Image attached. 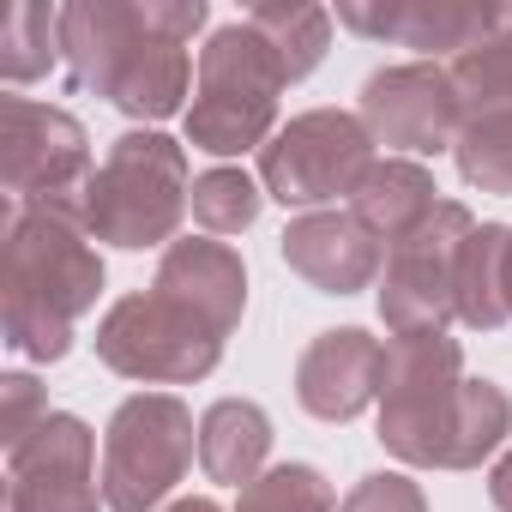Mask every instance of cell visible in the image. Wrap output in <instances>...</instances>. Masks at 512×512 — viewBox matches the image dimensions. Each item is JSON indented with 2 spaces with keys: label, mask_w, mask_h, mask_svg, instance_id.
Listing matches in <instances>:
<instances>
[{
  "label": "cell",
  "mask_w": 512,
  "mask_h": 512,
  "mask_svg": "<svg viewBox=\"0 0 512 512\" xmlns=\"http://www.w3.org/2000/svg\"><path fill=\"white\" fill-rule=\"evenodd\" d=\"M380 380H386V344L368 338L362 326L320 332L296 362V398L320 422H356L368 404H380Z\"/></svg>",
  "instance_id": "cell-14"
},
{
  "label": "cell",
  "mask_w": 512,
  "mask_h": 512,
  "mask_svg": "<svg viewBox=\"0 0 512 512\" xmlns=\"http://www.w3.org/2000/svg\"><path fill=\"white\" fill-rule=\"evenodd\" d=\"M163 296L187 302L193 314H205L223 338L241 326L247 314V266H241V253L217 235H187V241H169L163 247V260H157V284Z\"/></svg>",
  "instance_id": "cell-16"
},
{
  "label": "cell",
  "mask_w": 512,
  "mask_h": 512,
  "mask_svg": "<svg viewBox=\"0 0 512 512\" xmlns=\"http://www.w3.org/2000/svg\"><path fill=\"white\" fill-rule=\"evenodd\" d=\"M103 296V253L67 205H13L7 217V344L31 362H61L73 326Z\"/></svg>",
  "instance_id": "cell-3"
},
{
  "label": "cell",
  "mask_w": 512,
  "mask_h": 512,
  "mask_svg": "<svg viewBox=\"0 0 512 512\" xmlns=\"http://www.w3.org/2000/svg\"><path fill=\"white\" fill-rule=\"evenodd\" d=\"M163 512H223V506L205 500V494H193V500H175V506H163Z\"/></svg>",
  "instance_id": "cell-29"
},
{
  "label": "cell",
  "mask_w": 512,
  "mask_h": 512,
  "mask_svg": "<svg viewBox=\"0 0 512 512\" xmlns=\"http://www.w3.org/2000/svg\"><path fill=\"white\" fill-rule=\"evenodd\" d=\"M506 302H512V241H506Z\"/></svg>",
  "instance_id": "cell-30"
},
{
  "label": "cell",
  "mask_w": 512,
  "mask_h": 512,
  "mask_svg": "<svg viewBox=\"0 0 512 512\" xmlns=\"http://www.w3.org/2000/svg\"><path fill=\"white\" fill-rule=\"evenodd\" d=\"M284 85H290L284 61L247 19L211 31V43L199 49V91L187 103V145L211 157L266 151L278 133Z\"/></svg>",
  "instance_id": "cell-5"
},
{
  "label": "cell",
  "mask_w": 512,
  "mask_h": 512,
  "mask_svg": "<svg viewBox=\"0 0 512 512\" xmlns=\"http://www.w3.org/2000/svg\"><path fill=\"white\" fill-rule=\"evenodd\" d=\"M187 199H193L187 151L169 133L139 127V133H121L109 145V157L97 163V175L79 199V223L91 229V241L145 253V247L175 241V229L187 217Z\"/></svg>",
  "instance_id": "cell-4"
},
{
  "label": "cell",
  "mask_w": 512,
  "mask_h": 512,
  "mask_svg": "<svg viewBox=\"0 0 512 512\" xmlns=\"http://www.w3.org/2000/svg\"><path fill=\"white\" fill-rule=\"evenodd\" d=\"M452 157H458V175L476 193H512V109L464 115Z\"/></svg>",
  "instance_id": "cell-24"
},
{
  "label": "cell",
  "mask_w": 512,
  "mask_h": 512,
  "mask_svg": "<svg viewBox=\"0 0 512 512\" xmlns=\"http://www.w3.org/2000/svg\"><path fill=\"white\" fill-rule=\"evenodd\" d=\"M506 241H512L506 223H476L464 253H458V320L470 332H500L512 320V302H506Z\"/></svg>",
  "instance_id": "cell-19"
},
{
  "label": "cell",
  "mask_w": 512,
  "mask_h": 512,
  "mask_svg": "<svg viewBox=\"0 0 512 512\" xmlns=\"http://www.w3.org/2000/svg\"><path fill=\"white\" fill-rule=\"evenodd\" d=\"M488 500H494V512H512V446L494 458V470H488Z\"/></svg>",
  "instance_id": "cell-28"
},
{
  "label": "cell",
  "mask_w": 512,
  "mask_h": 512,
  "mask_svg": "<svg viewBox=\"0 0 512 512\" xmlns=\"http://www.w3.org/2000/svg\"><path fill=\"white\" fill-rule=\"evenodd\" d=\"M374 169V133L350 109H308L272 133L260 151V187L284 211H320L338 193H356Z\"/></svg>",
  "instance_id": "cell-8"
},
{
  "label": "cell",
  "mask_w": 512,
  "mask_h": 512,
  "mask_svg": "<svg viewBox=\"0 0 512 512\" xmlns=\"http://www.w3.org/2000/svg\"><path fill=\"white\" fill-rule=\"evenodd\" d=\"M446 73H452V85H458L464 115L512 109V7H506L500 31H494V37H482L476 49H464Z\"/></svg>",
  "instance_id": "cell-22"
},
{
  "label": "cell",
  "mask_w": 512,
  "mask_h": 512,
  "mask_svg": "<svg viewBox=\"0 0 512 512\" xmlns=\"http://www.w3.org/2000/svg\"><path fill=\"white\" fill-rule=\"evenodd\" d=\"M266 452H272V416L253 398H217L199 416V464L211 482L247 488L266 470Z\"/></svg>",
  "instance_id": "cell-18"
},
{
  "label": "cell",
  "mask_w": 512,
  "mask_h": 512,
  "mask_svg": "<svg viewBox=\"0 0 512 512\" xmlns=\"http://www.w3.org/2000/svg\"><path fill=\"white\" fill-rule=\"evenodd\" d=\"M97 362L121 380H145V386H193L223 362V332L193 314L187 302L163 296V290H139L109 302V314L97 320Z\"/></svg>",
  "instance_id": "cell-6"
},
{
  "label": "cell",
  "mask_w": 512,
  "mask_h": 512,
  "mask_svg": "<svg viewBox=\"0 0 512 512\" xmlns=\"http://www.w3.org/2000/svg\"><path fill=\"white\" fill-rule=\"evenodd\" d=\"M247 25L272 43V55L284 61L290 85L308 79L326 61V49H332V13L308 7V0H260V7H247Z\"/></svg>",
  "instance_id": "cell-20"
},
{
  "label": "cell",
  "mask_w": 512,
  "mask_h": 512,
  "mask_svg": "<svg viewBox=\"0 0 512 512\" xmlns=\"http://www.w3.org/2000/svg\"><path fill=\"white\" fill-rule=\"evenodd\" d=\"M235 512H338V494L314 464H272L241 488Z\"/></svg>",
  "instance_id": "cell-25"
},
{
  "label": "cell",
  "mask_w": 512,
  "mask_h": 512,
  "mask_svg": "<svg viewBox=\"0 0 512 512\" xmlns=\"http://www.w3.org/2000/svg\"><path fill=\"white\" fill-rule=\"evenodd\" d=\"M61 55V13L43 0H19L0 19V79L7 85H31L55 67Z\"/></svg>",
  "instance_id": "cell-21"
},
{
  "label": "cell",
  "mask_w": 512,
  "mask_h": 512,
  "mask_svg": "<svg viewBox=\"0 0 512 512\" xmlns=\"http://www.w3.org/2000/svg\"><path fill=\"white\" fill-rule=\"evenodd\" d=\"M434 193H440V187H434V175H428L416 157H374V169H368L362 187L350 193V217L392 253L398 241H410V235L440 211Z\"/></svg>",
  "instance_id": "cell-17"
},
{
  "label": "cell",
  "mask_w": 512,
  "mask_h": 512,
  "mask_svg": "<svg viewBox=\"0 0 512 512\" xmlns=\"http://www.w3.org/2000/svg\"><path fill=\"white\" fill-rule=\"evenodd\" d=\"M91 139L85 127L31 97H0V187L13 193V205H67L79 211L91 187Z\"/></svg>",
  "instance_id": "cell-9"
},
{
  "label": "cell",
  "mask_w": 512,
  "mask_h": 512,
  "mask_svg": "<svg viewBox=\"0 0 512 512\" xmlns=\"http://www.w3.org/2000/svg\"><path fill=\"white\" fill-rule=\"evenodd\" d=\"M476 217L458 199H440V211L386 253V284H380V320L392 338L446 332L458 320V253L470 241Z\"/></svg>",
  "instance_id": "cell-10"
},
{
  "label": "cell",
  "mask_w": 512,
  "mask_h": 512,
  "mask_svg": "<svg viewBox=\"0 0 512 512\" xmlns=\"http://www.w3.org/2000/svg\"><path fill=\"white\" fill-rule=\"evenodd\" d=\"M338 19L374 43H398V49H422V55H446L452 61L464 49H476L482 37L500 31L506 7H464V0H344Z\"/></svg>",
  "instance_id": "cell-13"
},
{
  "label": "cell",
  "mask_w": 512,
  "mask_h": 512,
  "mask_svg": "<svg viewBox=\"0 0 512 512\" xmlns=\"http://www.w3.org/2000/svg\"><path fill=\"white\" fill-rule=\"evenodd\" d=\"M338 512H428V494L404 470H374L338 500Z\"/></svg>",
  "instance_id": "cell-27"
},
{
  "label": "cell",
  "mask_w": 512,
  "mask_h": 512,
  "mask_svg": "<svg viewBox=\"0 0 512 512\" xmlns=\"http://www.w3.org/2000/svg\"><path fill=\"white\" fill-rule=\"evenodd\" d=\"M260 205H266V187L253 181L247 169H205V175H193L187 211H193V223L205 235H241V229H253Z\"/></svg>",
  "instance_id": "cell-23"
},
{
  "label": "cell",
  "mask_w": 512,
  "mask_h": 512,
  "mask_svg": "<svg viewBox=\"0 0 512 512\" xmlns=\"http://www.w3.org/2000/svg\"><path fill=\"white\" fill-rule=\"evenodd\" d=\"M362 127L374 133V145L404 151V157H434L458 145L464 127V103L446 67L434 61H410V67H380L362 85Z\"/></svg>",
  "instance_id": "cell-12"
},
{
  "label": "cell",
  "mask_w": 512,
  "mask_h": 512,
  "mask_svg": "<svg viewBox=\"0 0 512 512\" xmlns=\"http://www.w3.org/2000/svg\"><path fill=\"white\" fill-rule=\"evenodd\" d=\"M7 512H109L97 434L85 416L55 410L25 446L7 452Z\"/></svg>",
  "instance_id": "cell-11"
},
{
  "label": "cell",
  "mask_w": 512,
  "mask_h": 512,
  "mask_svg": "<svg viewBox=\"0 0 512 512\" xmlns=\"http://www.w3.org/2000/svg\"><path fill=\"white\" fill-rule=\"evenodd\" d=\"M199 422L175 392H133L103 428V500L109 512H151L193 464Z\"/></svg>",
  "instance_id": "cell-7"
},
{
  "label": "cell",
  "mask_w": 512,
  "mask_h": 512,
  "mask_svg": "<svg viewBox=\"0 0 512 512\" xmlns=\"http://www.w3.org/2000/svg\"><path fill=\"white\" fill-rule=\"evenodd\" d=\"M284 266L308 278L320 296H356L380 278L386 247L350 211H302L284 229Z\"/></svg>",
  "instance_id": "cell-15"
},
{
  "label": "cell",
  "mask_w": 512,
  "mask_h": 512,
  "mask_svg": "<svg viewBox=\"0 0 512 512\" xmlns=\"http://www.w3.org/2000/svg\"><path fill=\"white\" fill-rule=\"evenodd\" d=\"M49 416H55V410H49L37 374H7V380H0V440H7V452L25 446Z\"/></svg>",
  "instance_id": "cell-26"
},
{
  "label": "cell",
  "mask_w": 512,
  "mask_h": 512,
  "mask_svg": "<svg viewBox=\"0 0 512 512\" xmlns=\"http://www.w3.org/2000/svg\"><path fill=\"white\" fill-rule=\"evenodd\" d=\"M512 434V398L494 380H464L452 332H416L386 344L380 446L410 470H476Z\"/></svg>",
  "instance_id": "cell-1"
},
{
  "label": "cell",
  "mask_w": 512,
  "mask_h": 512,
  "mask_svg": "<svg viewBox=\"0 0 512 512\" xmlns=\"http://www.w3.org/2000/svg\"><path fill=\"white\" fill-rule=\"evenodd\" d=\"M205 0H73L61 7V55L79 91L109 97L133 121H169L187 103V43Z\"/></svg>",
  "instance_id": "cell-2"
}]
</instances>
